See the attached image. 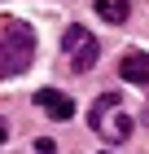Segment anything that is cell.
Returning <instances> with one entry per match:
<instances>
[{"mask_svg": "<svg viewBox=\"0 0 149 154\" xmlns=\"http://www.w3.org/2000/svg\"><path fill=\"white\" fill-rule=\"evenodd\" d=\"M118 106H123V93H105V97H97L92 110H88V123L101 132L105 141H127V137H132V115L118 110Z\"/></svg>", "mask_w": 149, "mask_h": 154, "instance_id": "6da1fadb", "label": "cell"}, {"mask_svg": "<svg viewBox=\"0 0 149 154\" xmlns=\"http://www.w3.org/2000/svg\"><path fill=\"white\" fill-rule=\"evenodd\" d=\"M31 62H35V31L18 22V26H9V31L0 35V79L22 75Z\"/></svg>", "mask_w": 149, "mask_h": 154, "instance_id": "7a4b0ae2", "label": "cell"}, {"mask_svg": "<svg viewBox=\"0 0 149 154\" xmlns=\"http://www.w3.org/2000/svg\"><path fill=\"white\" fill-rule=\"evenodd\" d=\"M61 48H66V62L75 71H92L97 57H101V44L92 40V31L83 26H66V35H61Z\"/></svg>", "mask_w": 149, "mask_h": 154, "instance_id": "3957f363", "label": "cell"}, {"mask_svg": "<svg viewBox=\"0 0 149 154\" xmlns=\"http://www.w3.org/2000/svg\"><path fill=\"white\" fill-rule=\"evenodd\" d=\"M118 75H123V84L149 88V53H140V48L123 53V62H118Z\"/></svg>", "mask_w": 149, "mask_h": 154, "instance_id": "277c9868", "label": "cell"}, {"mask_svg": "<svg viewBox=\"0 0 149 154\" xmlns=\"http://www.w3.org/2000/svg\"><path fill=\"white\" fill-rule=\"evenodd\" d=\"M35 106L48 110L53 119H70L75 115V101H70L66 93H57V88H40V93H35Z\"/></svg>", "mask_w": 149, "mask_h": 154, "instance_id": "5b68a950", "label": "cell"}, {"mask_svg": "<svg viewBox=\"0 0 149 154\" xmlns=\"http://www.w3.org/2000/svg\"><path fill=\"white\" fill-rule=\"evenodd\" d=\"M92 9L101 13L105 22H114V26H118V22H127V13H132V9H127V0H97Z\"/></svg>", "mask_w": 149, "mask_h": 154, "instance_id": "8992f818", "label": "cell"}, {"mask_svg": "<svg viewBox=\"0 0 149 154\" xmlns=\"http://www.w3.org/2000/svg\"><path fill=\"white\" fill-rule=\"evenodd\" d=\"M35 154H57V145L48 141V137H40V141H35Z\"/></svg>", "mask_w": 149, "mask_h": 154, "instance_id": "52a82bcc", "label": "cell"}, {"mask_svg": "<svg viewBox=\"0 0 149 154\" xmlns=\"http://www.w3.org/2000/svg\"><path fill=\"white\" fill-rule=\"evenodd\" d=\"M4 137H9V132H4V123H0V145H4Z\"/></svg>", "mask_w": 149, "mask_h": 154, "instance_id": "ba28073f", "label": "cell"}]
</instances>
